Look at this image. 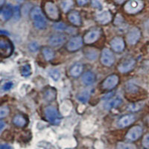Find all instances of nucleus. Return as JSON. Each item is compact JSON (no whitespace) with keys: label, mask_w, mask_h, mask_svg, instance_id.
<instances>
[{"label":"nucleus","mask_w":149,"mask_h":149,"mask_svg":"<svg viewBox=\"0 0 149 149\" xmlns=\"http://www.w3.org/2000/svg\"><path fill=\"white\" fill-rule=\"evenodd\" d=\"M31 16L34 21V25L37 29H44L46 26V22L42 15L40 8L36 7L31 10Z\"/></svg>","instance_id":"obj_1"},{"label":"nucleus","mask_w":149,"mask_h":149,"mask_svg":"<svg viewBox=\"0 0 149 149\" xmlns=\"http://www.w3.org/2000/svg\"><path fill=\"white\" fill-rule=\"evenodd\" d=\"M144 7L142 0H130L125 5V10L128 14H136L139 12Z\"/></svg>","instance_id":"obj_2"},{"label":"nucleus","mask_w":149,"mask_h":149,"mask_svg":"<svg viewBox=\"0 0 149 149\" xmlns=\"http://www.w3.org/2000/svg\"><path fill=\"white\" fill-rule=\"evenodd\" d=\"M45 116L46 119L54 125H58L61 121L58 110L54 107H46L45 109Z\"/></svg>","instance_id":"obj_3"},{"label":"nucleus","mask_w":149,"mask_h":149,"mask_svg":"<svg viewBox=\"0 0 149 149\" xmlns=\"http://www.w3.org/2000/svg\"><path fill=\"white\" fill-rule=\"evenodd\" d=\"M13 52V45L10 41L3 37L0 39V54L3 58H8Z\"/></svg>","instance_id":"obj_4"},{"label":"nucleus","mask_w":149,"mask_h":149,"mask_svg":"<svg viewBox=\"0 0 149 149\" xmlns=\"http://www.w3.org/2000/svg\"><path fill=\"white\" fill-rule=\"evenodd\" d=\"M45 10L48 17L52 19L56 20L59 18V12L58 8L52 2H48L45 5Z\"/></svg>","instance_id":"obj_5"},{"label":"nucleus","mask_w":149,"mask_h":149,"mask_svg":"<svg viewBox=\"0 0 149 149\" xmlns=\"http://www.w3.org/2000/svg\"><path fill=\"white\" fill-rule=\"evenodd\" d=\"M101 61L104 66H110L113 65V63L115 61V58H114L113 54L110 52V50L107 49H104L102 52V58Z\"/></svg>","instance_id":"obj_6"},{"label":"nucleus","mask_w":149,"mask_h":149,"mask_svg":"<svg viewBox=\"0 0 149 149\" xmlns=\"http://www.w3.org/2000/svg\"><path fill=\"white\" fill-rule=\"evenodd\" d=\"M140 31L137 28H134L129 31L127 36V41L130 45H134L140 38Z\"/></svg>","instance_id":"obj_7"},{"label":"nucleus","mask_w":149,"mask_h":149,"mask_svg":"<svg viewBox=\"0 0 149 149\" xmlns=\"http://www.w3.org/2000/svg\"><path fill=\"white\" fill-rule=\"evenodd\" d=\"M119 82V78L116 74L110 75L104 80L102 84V87L105 90H111L113 89Z\"/></svg>","instance_id":"obj_8"},{"label":"nucleus","mask_w":149,"mask_h":149,"mask_svg":"<svg viewBox=\"0 0 149 149\" xmlns=\"http://www.w3.org/2000/svg\"><path fill=\"white\" fill-rule=\"evenodd\" d=\"M142 134V129L140 126H134L130 129L126 135V138L129 140L135 141L139 139Z\"/></svg>","instance_id":"obj_9"},{"label":"nucleus","mask_w":149,"mask_h":149,"mask_svg":"<svg viewBox=\"0 0 149 149\" xmlns=\"http://www.w3.org/2000/svg\"><path fill=\"white\" fill-rule=\"evenodd\" d=\"M82 39L81 37H73L69 41L67 44V49L70 51H75L81 47Z\"/></svg>","instance_id":"obj_10"},{"label":"nucleus","mask_w":149,"mask_h":149,"mask_svg":"<svg viewBox=\"0 0 149 149\" xmlns=\"http://www.w3.org/2000/svg\"><path fill=\"white\" fill-rule=\"evenodd\" d=\"M135 61L132 59V58L127 60V61H125V62H123V63H122L119 65V67H118L119 71L122 73L127 72L133 70V68L135 66Z\"/></svg>","instance_id":"obj_11"},{"label":"nucleus","mask_w":149,"mask_h":149,"mask_svg":"<svg viewBox=\"0 0 149 149\" xmlns=\"http://www.w3.org/2000/svg\"><path fill=\"white\" fill-rule=\"evenodd\" d=\"M110 46L114 51L119 52H122L125 48V42L121 37H115L110 42Z\"/></svg>","instance_id":"obj_12"},{"label":"nucleus","mask_w":149,"mask_h":149,"mask_svg":"<svg viewBox=\"0 0 149 149\" xmlns=\"http://www.w3.org/2000/svg\"><path fill=\"white\" fill-rule=\"evenodd\" d=\"M65 40H66V37L63 34H54L49 38V44L57 47L63 44Z\"/></svg>","instance_id":"obj_13"},{"label":"nucleus","mask_w":149,"mask_h":149,"mask_svg":"<svg viewBox=\"0 0 149 149\" xmlns=\"http://www.w3.org/2000/svg\"><path fill=\"white\" fill-rule=\"evenodd\" d=\"M111 14L108 10H104L98 14L95 17V19L101 24H107L111 20Z\"/></svg>","instance_id":"obj_14"},{"label":"nucleus","mask_w":149,"mask_h":149,"mask_svg":"<svg viewBox=\"0 0 149 149\" xmlns=\"http://www.w3.org/2000/svg\"><path fill=\"white\" fill-rule=\"evenodd\" d=\"M135 121V117L133 115H126L124 116L118 121V127H125L134 123Z\"/></svg>","instance_id":"obj_15"},{"label":"nucleus","mask_w":149,"mask_h":149,"mask_svg":"<svg viewBox=\"0 0 149 149\" xmlns=\"http://www.w3.org/2000/svg\"><path fill=\"white\" fill-rule=\"evenodd\" d=\"M99 35H100V32L98 31H90L87 34H85L84 37V40L86 43H88V44L89 43H93L98 39Z\"/></svg>","instance_id":"obj_16"},{"label":"nucleus","mask_w":149,"mask_h":149,"mask_svg":"<svg viewBox=\"0 0 149 149\" xmlns=\"http://www.w3.org/2000/svg\"><path fill=\"white\" fill-rule=\"evenodd\" d=\"M122 101L120 97L117 96L114 98H112L111 100L108 101L107 102L104 104V107L105 110H110L112 108H115V107H119V105L122 104Z\"/></svg>","instance_id":"obj_17"},{"label":"nucleus","mask_w":149,"mask_h":149,"mask_svg":"<svg viewBox=\"0 0 149 149\" xmlns=\"http://www.w3.org/2000/svg\"><path fill=\"white\" fill-rule=\"evenodd\" d=\"M82 81L85 85H87V86L93 84L95 81V76L94 73L92 72H86L82 77Z\"/></svg>","instance_id":"obj_18"},{"label":"nucleus","mask_w":149,"mask_h":149,"mask_svg":"<svg viewBox=\"0 0 149 149\" xmlns=\"http://www.w3.org/2000/svg\"><path fill=\"white\" fill-rule=\"evenodd\" d=\"M72 108V102L69 100H66L61 104V107H60V111H61V114L66 116L70 113Z\"/></svg>","instance_id":"obj_19"},{"label":"nucleus","mask_w":149,"mask_h":149,"mask_svg":"<svg viewBox=\"0 0 149 149\" xmlns=\"http://www.w3.org/2000/svg\"><path fill=\"white\" fill-rule=\"evenodd\" d=\"M83 71V65L81 63H75L71 68L70 73L73 77H77L81 74Z\"/></svg>","instance_id":"obj_20"},{"label":"nucleus","mask_w":149,"mask_h":149,"mask_svg":"<svg viewBox=\"0 0 149 149\" xmlns=\"http://www.w3.org/2000/svg\"><path fill=\"white\" fill-rule=\"evenodd\" d=\"M13 122L17 127H24L26 125L27 121L25 119V117L22 115H17L13 119Z\"/></svg>","instance_id":"obj_21"},{"label":"nucleus","mask_w":149,"mask_h":149,"mask_svg":"<svg viewBox=\"0 0 149 149\" xmlns=\"http://www.w3.org/2000/svg\"><path fill=\"white\" fill-rule=\"evenodd\" d=\"M69 20L75 26L81 25V17L78 12H72L69 15Z\"/></svg>","instance_id":"obj_22"},{"label":"nucleus","mask_w":149,"mask_h":149,"mask_svg":"<svg viewBox=\"0 0 149 149\" xmlns=\"http://www.w3.org/2000/svg\"><path fill=\"white\" fill-rule=\"evenodd\" d=\"M90 94L88 90H84L81 93H80L78 95V99L81 102V103L85 104L87 102V101L90 98Z\"/></svg>","instance_id":"obj_23"},{"label":"nucleus","mask_w":149,"mask_h":149,"mask_svg":"<svg viewBox=\"0 0 149 149\" xmlns=\"http://www.w3.org/2000/svg\"><path fill=\"white\" fill-rule=\"evenodd\" d=\"M56 96V92L55 90H53L52 88H49L45 92L44 94V97L46 98V100L49 101V102H51V101L54 100V98H55Z\"/></svg>","instance_id":"obj_24"},{"label":"nucleus","mask_w":149,"mask_h":149,"mask_svg":"<svg viewBox=\"0 0 149 149\" xmlns=\"http://www.w3.org/2000/svg\"><path fill=\"white\" fill-rule=\"evenodd\" d=\"M116 149H137V148L134 144L120 142L117 143Z\"/></svg>","instance_id":"obj_25"},{"label":"nucleus","mask_w":149,"mask_h":149,"mask_svg":"<svg viewBox=\"0 0 149 149\" xmlns=\"http://www.w3.org/2000/svg\"><path fill=\"white\" fill-rule=\"evenodd\" d=\"M73 5L72 0H63V2H61V8L63 9L64 12H67L70 10Z\"/></svg>","instance_id":"obj_26"},{"label":"nucleus","mask_w":149,"mask_h":149,"mask_svg":"<svg viewBox=\"0 0 149 149\" xmlns=\"http://www.w3.org/2000/svg\"><path fill=\"white\" fill-rule=\"evenodd\" d=\"M42 53H43V55H44L46 61H50V60L53 59V58H54V52L49 48H45V49H43Z\"/></svg>","instance_id":"obj_27"},{"label":"nucleus","mask_w":149,"mask_h":149,"mask_svg":"<svg viewBox=\"0 0 149 149\" xmlns=\"http://www.w3.org/2000/svg\"><path fill=\"white\" fill-rule=\"evenodd\" d=\"M12 11L8 8H4L1 11V18L3 20H8L11 17Z\"/></svg>","instance_id":"obj_28"},{"label":"nucleus","mask_w":149,"mask_h":149,"mask_svg":"<svg viewBox=\"0 0 149 149\" xmlns=\"http://www.w3.org/2000/svg\"><path fill=\"white\" fill-rule=\"evenodd\" d=\"M49 74L54 81H58L61 78V73L58 70H51L49 72Z\"/></svg>","instance_id":"obj_29"},{"label":"nucleus","mask_w":149,"mask_h":149,"mask_svg":"<svg viewBox=\"0 0 149 149\" xmlns=\"http://www.w3.org/2000/svg\"><path fill=\"white\" fill-rule=\"evenodd\" d=\"M21 74L23 76H29L31 74V67L29 65H25L21 68Z\"/></svg>","instance_id":"obj_30"},{"label":"nucleus","mask_w":149,"mask_h":149,"mask_svg":"<svg viewBox=\"0 0 149 149\" xmlns=\"http://www.w3.org/2000/svg\"><path fill=\"white\" fill-rule=\"evenodd\" d=\"M31 89V85L28 84H22L20 86V88H19V93L22 95H25L26 93L29 92V90Z\"/></svg>","instance_id":"obj_31"},{"label":"nucleus","mask_w":149,"mask_h":149,"mask_svg":"<svg viewBox=\"0 0 149 149\" xmlns=\"http://www.w3.org/2000/svg\"><path fill=\"white\" fill-rule=\"evenodd\" d=\"M53 27H54V29H56V30L60 31H66L67 29H70L68 26H66V25H64V24L63 23H56L53 26Z\"/></svg>","instance_id":"obj_32"},{"label":"nucleus","mask_w":149,"mask_h":149,"mask_svg":"<svg viewBox=\"0 0 149 149\" xmlns=\"http://www.w3.org/2000/svg\"><path fill=\"white\" fill-rule=\"evenodd\" d=\"M8 113L9 109L8 107L5 106V107H2L0 108V118H1V119H2V118L6 116H8Z\"/></svg>","instance_id":"obj_33"},{"label":"nucleus","mask_w":149,"mask_h":149,"mask_svg":"<svg viewBox=\"0 0 149 149\" xmlns=\"http://www.w3.org/2000/svg\"><path fill=\"white\" fill-rule=\"evenodd\" d=\"M141 104H142L141 103L132 104L129 105L128 109L130 110H131V111H133V112L137 111V110H139V109L141 108V107H142V105H141Z\"/></svg>","instance_id":"obj_34"},{"label":"nucleus","mask_w":149,"mask_h":149,"mask_svg":"<svg viewBox=\"0 0 149 149\" xmlns=\"http://www.w3.org/2000/svg\"><path fill=\"white\" fill-rule=\"evenodd\" d=\"M142 146L146 148H149V134H146L142 140Z\"/></svg>","instance_id":"obj_35"},{"label":"nucleus","mask_w":149,"mask_h":149,"mask_svg":"<svg viewBox=\"0 0 149 149\" xmlns=\"http://www.w3.org/2000/svg\"><path fill=\"white\" fill-rule=\"evenodd\" d=\"M13 86H14V84H13V82H11V81L6 82V83H5L3 86H2V90H3L4 91H8V90H10V89L13 87Z\"/></svg>","instance_id":"obj_36"},{"label":"nucleus","mask_w":149,"mask_h":149,"mask_svg":"<svg viewBox=\"0 0 149 149\" xmlns=\"http://www.w3.org/2000/svg\"><path fill=\"white\" fill-rule=\"evenodd\" d=\"M92 5L95 8L98 9H102V5L98 0H93L92 1Z\"/></svg>","instance_id":"obj_37"},{"label":"nucleus","mask_w":149,"mask_h":149,"mask_svg":"<svg viewBox=\"0 0 149 149\" xmlns=\"http://www.w3.org/2000/svg\"><path fill=\"white\" fill-rule=\"evenodd\" d=\"M29 49H30L31 51L34 52H36L38 49V45H37V42H32V43H31L29 45Z\"/></svg>","instance_id":"obj_38"},{"label":"nucleus","mask_w":149,"mask_h":149,"mask_svg":"<svg viewBox=\"0 0 149 149\" xmlns=\"http://www.w3.org/2000/svg\"><path fill=\"white\" fill-rule=\"evenodd\" d=\"M0 149H13V148L8 144H2L0 146Z\"/></svg>","instance_id":"obj_39"},{"label":"nucleus","mask_w":149,"mask_h":149,"mask_svg":"<svg viewBox=\"0 0 149 149\" xmlns=\"http://www.w3.org/2000/svg\"><path fill=\"white\" fill-rule=\"evenodd\" d=\"M14 11H15V14H14V17H15V18L17 19H19V7H15V9H14Z\"/></svg>","instance_id":"obj_40"},{"label":"nucleus","mask_w":149,"mask_h":149,"mask_svg":"<svg viewBox=\"0 0 149 149\" xmlns=\"http://www.w3.org/2000/svg\"><path fill=\"white\" fill-rule=\"evenodd\" d=\"M87 1H88V0H77V2H78V3L80 5H85V4L87 2Z\"/></svg>","instance_id":"obj_41"},{"label":"nucleus","mask_w":149,"mask_h":149,"mask_svg":"<svg viewBox=\"0 0 149 149\" xmlns=\"http://www.w3.org/2000/svg\"><path fill=\"white\" fill-rule=\"evenodd\" d=\"M115 1H116V3L122 4V3H123L125 1H126V0H115Z\"/></svg>","instance_id":"obj_42"},{"label":"nucleus","mask_w":149,"mask_h":149,"mask_svg":"<svg viewBox=\"0 0 149 149\" xmlns=\"http://www.w3.org/2000/svg\"><path fill=\"white\" fill-rule=\"evenodd\" d=\"M146 123H147L148 126V127H149V116H148L146 117Z\"/></svg>","instance_id":"obj_43"},{"label":"nucleus","mask_w":149,"mask_h":149,"mask_svg":"<svg viewBox=\"0 0 149 149\" xmlns=\"http://www.w3.org/2000/svg\"><path fill=\"white\" fill-rule=\"evenodd\" d=\"M0 125H1V131H2V130H3V127H4V122H0Z\"/></svg>","instance_id":"obj_44"},{"label":"nucleus","mask_w":149,"mask_h":149,"mask_svg":"<svg viewBox=\"0 0 149 149\" xmlns=\"http://www.w3.org/2000/svg\"><path fill=\"white\" fill-rule=\"evenodd\" d=\"M3 2H4V0H1V2H0V4H1V5H3Z\"/></svg>","instance_id":"obj_45"},{"label":"nucleus","mask_w":149,"mask_h":149,"mask_svg":"<svg viewBox=\"0 0 149 149\" xmlns=\"http://www.w3.org/2000/svg\"><path fill=\"white\" fill-rule=\"evenodd\" d=\"M17 2H22V1H23V0H17Z\"/></svg>","instance_id":"obj_46"},{"label":"nucleus","mask_w":149,"mask_h":149,"mask_svg":"<svg viewBox=\"0 0 149 149\" xmlns=\"http://www.w3.org/2000/svg\"><path fill=\"white\" fill-rule=\"evenodd\" d=\"M148 52H149V48H148Z\"/></svg>","instance_id":"obj_47"}]
</instances>
